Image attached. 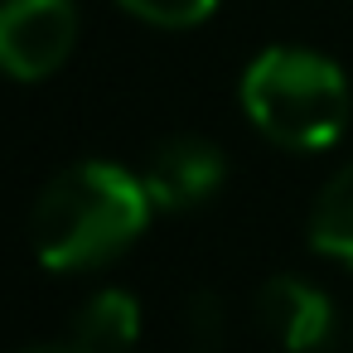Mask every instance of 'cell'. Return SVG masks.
<instances>
[{
	"label": "cell",
	"instance_id": "obj_1",
	"mask_svg": "<svg viewBox=\"0 0 353 353\" xmlns=\"http://www.w3.org/2000/svg\"><path fill=\"white\" fill-rule=\"evenodd\" d=\"M145 179L117 160H78L59 170L30 208V247L49 271H97L126 256L150 228Z\"/></svg>",
	"mask_w": 353,
	"mask_h": 353
},
{
	"label": "cell",
	"instance_id": "obj_2",
	"mask_svg": "<svg viewBox=\"0 0 353 353\" xmlns=\"http://www.w3.org/2000/svg\"><path fill=\"white\" fill-rule=\"evenodd\" d=\"M242 112L271 145L314 155L348 126V78L319 49L276 44L242 68Z\"/></svg>",
	"mask_w": 353,
	"mask_h": 353
},
{
	"label": "cell",
	"instance_id": "obj_3",
	"mask_svg": "<svg viewBox=\"0 0 353 353\" xmlns=\"http://www.w3.org/2000/svg\"><path fill=\"white\" fill-rule=\"evenodd\" d=\"M78 44L73 0H0V73L39 83L68 63Z\"/></svg>",
	"mask_w": 353,
	"mask_h": 353
},
{
	"label": "cell",
	"instance_id": "obj_4",
	"mask_svg": "<svg viewBox=\"0 0 353 353\" xmlns=\"http://www.w3.org/2000/svg\"><path fill=\"white\" fill-rule=\"evenodd\" d=\"M141 179L155 213H189L228 184V155L203 136H170L145 155Z\"/></svg>",
	"mask_w": 353,
	"mask_h": 353
},
{
	"label": "cell",
	"instance_id": "obj_5",
	"mask_svg": "<svg viewBox=\"0 0 353 353\" xmlns=\"http://www.w3.org/2000/svg\"><path fill=\"white\" fill-rule=\"evenodd\" d=\"M256 324L285 353H319L334 339V300L300 276H271L256 290Z\"/></svg>",
	"mask_w": 353,
	"mask_h": 353
},
{
	"label": "cell",
	"instance_id": "obj_6",
	"mask_svg": "<svg viewBox=\"0 0 353 353\" xmlns=\"http://www.w3.org/2000/svg\"><path fill=\"white\" fill-rule=\"evenodd\" d=\"M68 343L78 353H131L141 343V305L121 285L92 290L73 319H68Z\"/></svg>",
	"mask_w": 353,
	"mask_h": 353
},
{
	"label": "cell",
	"instance_id": "obj_7",
	"mask_svg": "<svg viewBox=\"0 0 353 353\" xmlns=\"http://www.w3.org/2000/svg\"><path fill=\"white\" fill-rule=\"evenodd\" d=\"M305 232H310V247H314L319 256L353 266V160L319 189Z\"/></svg>",
	"mask_w": 353,
	"mask_h": 353
},
{
	"label": "cell",
	"instance_id": "obj_8",
	"mask_svg": "<svg viewBox=\"0 0 353 353\" xmlns=\"http://www.w3.org/2000/svg\"><path fill=\"white\" fill-rule=\"evenodd\" d=\"M184 339L194 353H218L228 343V305L218 290H194L184 300Z\"/></svg>",
	"mask_w": 353,
	"mask_h": 353
},
{
	"label": "cell",
	"instance_id": "obj_9",
	"mask_svg": "<svg viewBox=\"0 0 353 353\" xmlns=\"http://www.w3.org/2000/svg\"><path fill=\"white\" fill-rule=\"evenodd\" d=\"M121 10L155 30H194L218 10V0H121Z\"/></svg>",
	"mask_w": 353,
	"mask_h": 353
},
{
	"label": "cell",
	"instance_id": "obj_10",
	"mask_svg": "<svg viewBox=\"0 0 353 353\" xmlns=\"http://www.w3.org/2000/svg\"><path fill=\"white\" fill-rule=\"evenodd\" d=\"M20 353H78L73 343H34V348H20Z\"/></svg>",
	"mask_w": 353,
	"mask_h": 353
}]
</instances>
